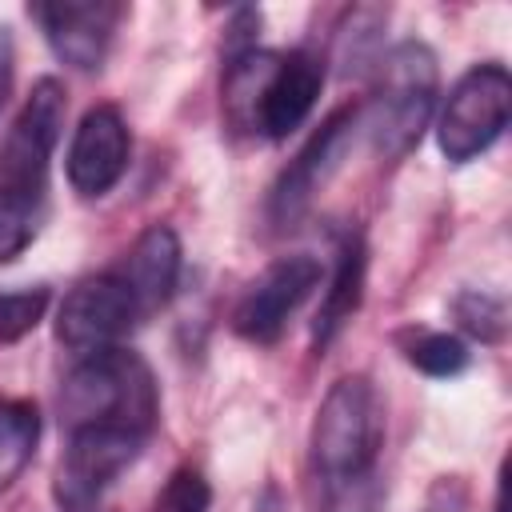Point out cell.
Listing matches in <instances>:
<instances>
[{"mask_svg": "<svg viewBox=\"0 0 512 512\" xmlns=\"http://www.w3.org/2000/svg\"><path fill=\"white\" fill-rule=\"evenodd\" d=\"M436 92L440 68L436 52L424 40H400L384 56H376L372 96L360 112V124L368 128V140L384 160H400L420 144L436 112Z\"/></svg>", "mask_w": 512, "mask_h": 512, "instance_id": "obj_3", "label": "cell"}, {"mask_svg": "<svg viewBox=\"0 0 512 512\" xmlns=\"http://www.w3.org/2000/svg\"><path fill=\"white\" fill-rule=\"evenodd\" d=\"M324 88V60L308 48H292L276 56V68L260 92L256 104V124L252 132H264L268 140L292 136L316 108V96Z\"/></svg>", "mask_w": 512, "mask_h": 512, "instance_id": "obj_12", "label": "cell"}, {"mask_svg": "<svg viewBox=\"0 0 512 512\" xmlns=\"http://www.w3.org/2000/svg\"><path fill=\"white\" fill-rule=\"evenodd\" d=\"M52 304L48 284H32V288H0V344H16L28 332H36V324L44 320Z\"/></svg>", "mask_w": 512, "mask_h": 512, "instance_id": "obj_18", "label": "cell"}, {"mask_svg": "<svg viewBox=\"0 0 512 512\" xmlns=\"http://www.w3.org/2000/svg\"><path fill=\"white\" fill-rule=\"evenodd\" d=\"M64 112H68L64 84L56 76H40L0 140V192L44 204L52 152L64 132Z\"/></svg>", "mask_w": 512, "mask_h": 512, "instance_id": "obj_4", "label": "cell"}, {"mask_svg": "<svg viewBox=\"0 0 512 512\" xmlns=\"http://www.w3.org/2000/svg\"><path fill=\"white\" fill-rule=\"evenodd\" d=\"M320 284V260L316 256H280L272 260L236 300L232 308V332L248 344H276L296 316V308L312 296Z\"/></svg>", "mask_w": 512, "mask_h": 512, "instance_id": "obj_9", "label": "cell"}, {"mask_svg": "<svg viewBox=\"0 0 512 512\" xmlns=\"http://www.w3.org/2000/svg\"><path fill=\"white\" fill-rule=\"evenodd\" d=\"M404 360H408L416 372L432 376V380H452V376H460V372L472 364V352H468V344H464L460 336H452V332L412 328V332L404 336Z\"/></svg>", "mask_w": 512, "mask_h": 512, "instance_id": "obj_16", "label": "cell"}, {"mask_svg": "<svg viewBox=\"0 0 512 512\" xmlns=\"http://www.w3.org/2000/svg\"><path fill=\"white\" fill-rule=\"evenodd\" d=\"M452 316L460 320V328L480 340V344H500L504 332H508V304L504 296L496 292H484V288H468L452 300Z\"/></svg>", "mask_w": 512, "mask_h": 512, "instance_id": "obj_17", "label": "cell"}, {"mask_svg": "<svg viewBox=\"0 0 512 512\" xmlns=\"http://www.w3.org/2000/svg\"><path fill=\"white\" fill-rule=\"evenodd\" d=\"M60 420L64 428H120L148 440L160 420L152 364L124 344L76 356L60 388Z\"/></svg>", "mask_w": 512, "mask_h": 512, "instance_id": "obj_2", "label": "cell"}, {"mask_svg": "<svg viewBox=\"0 0 512 512\" xmlns=\"http://www.w3.org/2000/svg\"><path fill=\"white\" fill-rule=\"evenodd\" d=\"M180 264H184V252H180V236L168 228V224H148L132 248L124 252L116 276L128 284V292L136 296V308L140 316H152L156 308H164L172 296H176V284H180Z\"/></svg>", "mask_w": 512, "mask_h": 512, "instance_id": "obj_13", "label": "cell"}, {"mask_svg": "<svg viewBox=\"0 0 512 512\" xmlns=\"http://www.w3.org/2000/svg\"><path fill=\"white\" fill-rule=\"evenodd\" d=\"M12 92V28L0 24V108Z\"/></svg>", "mask_w": 512, "mask_h": 512, "instance_id": "obj_21", "label": "cell"}, {"mask_svg": "<svg viewBox=\"0 0 512 512\" xmlns=\"http://www.w3.org/2000/svg\"><path fill=\"white\" fill-rule=\"evenodd\" d=\"M40 444V412L32 400H0V492L32 464Z\"/></svg>", "mask_w": 512, "mask_h": 512, "instance_id": "obj_15", "label": "cell"}, {"mask_svg": "<svg viewBox=\"0 0 512 512\" xmlns=\"http://www.w3.org/2000/svg\"><path fill=\"white\" fill-rule=\"evenodd\" d=\"M140 308L136 296L128 292V284L112 272L88 276L80 280L56 308V340L72 352V356H88L100 348L120 344V336H128L132 324H140Z\"/></svg>", "mask_w": 512, "mask_h": 512, "instance_id": "obj_8", "label": "cell"}, {"mask_svg": "<svg viewBox=\"0 0 512 512\" xmlns=\"http://www.w3.org/2000/svg\"><path fill=\"white\" fill-rule=\"evenodd\" d=\"M508 112H512L508 68L496 60L472 64L448 88L444 108L436 116V144H440L444 160L468 164L480 152H488L500 140V132L508 128Z\"/></svg>", "mask_w": 512, "mask_h": 512, "instance_id": "obj_5", "label": "cell"}, {"mask_svg": "<svg viewBox=\"0 0 512 512\" xmlns=\"http://www.w3.org/2000/svg\"><path fill=\"white\" fill-rule=\"evenodd\" d=\"M384 448V412L368 376H340L312 420V476L324 492V512H372L376 460Z\"/></svg>", "mask_w": 512, "mask_h": 512, "instance_id": "obj_1", "label": "cell"}, {"mask_svg": "<svg viewBox=\"0 0 512 512\" xmlns=\"http://www.w3.org/2000/svg\"><path fill=\"white\" fill-rule=\"evenodd\" d=\"M364 280H368V248H364L360 232H348L336 248V268H332V280H328L324 300H320L316 320H312V348L316 352H324L348 328V320L360 312Z\"/></svg>", "mask_w": 512, "mask_h": 512, "instance_id": "obj_14", "label": "cell"}, {"mask_svg": "<svg viewBox=\"0 0 512 512\" xmlns=\"http://www.w3.org/2000/svg\"><path fill=\"white\" fill-rule=\"evenodd\" d=\"M128 156H132V136L120 108L96 104L72 128V140L64 152V176L76 196L96 200L120 184V176L128 172Z\"/></svg>", "mask_w": 512, "mask_h": 512, "instance_id": "obj_10", "label": "cell"}, {"mask_svg": "<svg viewBox=\"0 0 512 512\" xmlns=\"http://www.w3.org/2000/svg\"><path fill=\"white\" fill-rule=\"evenodd\" d=\"M144 436L120 428H68L52 496L60 512H108L112 484L140 460Z\"/></svg>", "mask_w": 512, "mask_h": 512, "instance_id": "obj_6", "label": "cell"}, {"mask_svg": "<svg viewBox=\"0 0 512 512\" xmlns=\"http://www.w3.org/2000/svg\"><path fill=\"white\" fill-rule=\"evenodd\" d=\"M160 512H208L212 508V488L196 468H176L156 500Z\"/></svg>", "mask_w": 512, "mask_h": 512, "instance_id": "obj_20", "label": "cell"}, {"mask_svg": "<svg viewBox=\"0 0 512 512\" xmlns=\"http://www.w3.org/2000/svg\"><path fill=\"white\" fill-rule=\"evenodd\" d=\"M40 36L68 68L96 72L112 48V36L124 20V4L112 0H56V4H28Z\"/></svg>", "mask_w": 512, "mask_h": 512, "instance_id": "obj_11", "label": "cell"}, {"mask_svg": "<svg viewBox=\"0 0 512 512\" xmlns=\"http://www.w3.org/2000/svg\"><path fill=\"white\" fill-rule=\"evenodd\" d=\"M360 128V108L356 104H340L332 108L320 128L300 144V152L288 160V168L276 176L272 192H268V220L276 228H292L316 200V192L332 180V172L340 168V160L352 148V136Z\"/></svg>", "mask_w": 512, "mask_h": 512, "instance_id": "obj_7", "label": "cell"}, {"mask_svg": "<svg viewBox=\"0 0 512 512\" xmlns=\"http://www.w3.org/2000/svg\"><path fill=\"white\" fill-rule=\"evenodd\" d=\"M40 220H44V204L0 192V264L16 260L36 240Z\"/></svg>", "mask_w": 512, "mask_h": 512, "instance_id": "obj_19", "label": "cell"}]
</instances>
